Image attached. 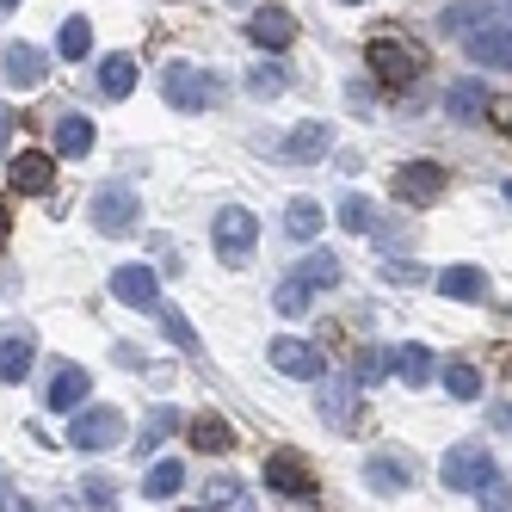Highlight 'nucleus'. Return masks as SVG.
<instances>
[{
  "label": "nucleus",
  "instance_id": "cd10ccee",
  "mask_svg": "<svg viewBox=\"0 0 512 512\" xmlns=\"http://www.w3.org/2000/svg\"><path fill=\"white\" fill-rule=\"evenodd\" d=\"M321 223H327V216H321V204H315V198H290L284 229L297 235V241H315V235H321Z\"/></svg>",
  "mask_w": 512,
  "mask_h": 512
},
{
  "label": "nucleus",
  "instance_id": "0eeeda50",
  "mask_svg": "<svg viewBox=\"0 0 512 512\" xmlns=\"http://www.w3.org/2000/svg\"><path fill=\"white\" fill-rule=\"evenodd\" d=\"M389 192L401 204H438V198H445V167H438V161H408V167H395Z\"/></svg>",
  "mask_w": 512,
  "mask_h": 512
},
{
  "label": "nucleus",
  "instance_id": "f3484780",
  "mask_svg": "<svg viewBox=\"0 0 512 512\" xmlns=\"http://www.w3.org/2000/svg\"><path fill=\"white\" fill-rule=\"evenodd\" d=\"M389 371L408 383V389H426V383L438 377V358H432V346L414 340V346H395V352H389Z\"/></svg>",
  "mask_w": 512,
  "mask_h": 512
},
{
  "label": "nucleus",
  "instance_id": "2eb2a0df",
  "mask_svg": "<svg viewBox=\"0 0 512 512\" xmlns=\"http://www.w3.org/2000/svg\"><path fill=\"white\" fill-rule=\"evenodd\" d=\"M112 297L130 303V309H155V303H161L155 266H118V272H112Z\"/></svg>",
  "mask_w": 512,
  "mask_h": 512
},
{
  "label": "nucleus",
  "instance_id": "9d476101",
  "mask_svg": "<svg viewBox=\"0 0 512 512\" xmlns=\"http://www.w3.org/2000/svg\"><path fill=\"white\" fill-rule=\"evenodd\" d=\"M266 488L290 494V500H315V469L297 457V451H272L266 457Z\"/></svg>",
  "mask_w": 512,
  "mask_h": 512
},
{
  "label": "nucleus",
  "instance_id": "f8f14e48",
  "mask_svg": "<svg viewBox=\"0 0 512 512\" xmlns=\"http://www.w3.org/2000/svg\"><path fill=\"white\" fill-rule=\"evenodd\" d=\"M266 358L278 364L284 377H297V383H321V371H327L321 352H315L309 340H290V334H284V340H272V346H266Z\"/></svg>",
  "mask_w": 512,
  "mask_h": 512
},
{
  "label": "nucleus",
  "instance_id": "5701e85b",
  "mask_svg": "<svg viewBox=\"0 0 512 512\" xmlns=\"http://www.w3.org/2000/svg\"><path fill=\"white\" fill-rule=\"evenodd\" d=\"M445 112H451L457 124H475V118L488 112V87H482V81H457V87L445 93Z\"/></svg>",
  "mask_w": 512,
  "mask_h": 512
},
{
  "label": "nucleus",
  "instance_id": "473e14b6",
  "mask_svg": "<svg viewBox=\"0 0 512 512\" xmlns=\"http://www.w3.org/2000/svg\"><path fill=\"white\" fill-rule=\"evenodd\" d=\"M488 19H494L488 7H445V13H438V31H445V38H469V31L488 25Z\"/></svg>",
  "mask_w": 512,
  "mask_h": 512
},
{
  "label": "nucleus",
  "instance_id": "ddd939ff",
  "mask_svg": "<svg viewBox=\"0 0 512 512\" xmlns=\"http://www.w3.org/2000/svg\"><path fill=\"white\" fill-rule=\"evenodd\" d=\"M364 488H371V494H408L414 488V463L395 457V451L364 457Z\"/></svg>",
  "mask_w": 512,
  "mask_h": 512
},
{
  "label": "nucleus",
  "instance_id": "4be33fe9",
  "mask_svg": "<svg viewBox=\"0 0 512 512\" xmlns=\"http://www.w3.org/2000/svg\"><path fill=\"white\" fill-rule=\"evenodd\" d=\"M438 290H445L451 303H482L488 297V272L482 266H451V272H438Z\"/></svg>",
  "mask_w": 512,
  "mask_h": 512
},
{
  "label": "nucleus",
  "instance_id": "ea45409f",
  "mask_svg": "<svg viewBox=\"0 0 512 512\" xmlns=\"http://www.w3.org/2000/svg\"><path fill=\"white\" fill-rule=\"evenodd\" d=\"M482 506L488 512H512V482H506V475H494V482L482 488Z\"/></svg>",
  "mask_w": 512,
  "mask_h": 512
},
{
  "label": "nucleus",
  "instance_id": "1a4fd4ad",
  "mask_svg": "<svg viewBox=\"0 0 512 512\" xmlns=\"http://www.w3.org/2000/svg\"><path fill=\"white\" fill-rule=\"evenodd\" d=\"M463 56L482 62V68H512V25H506V19L475 25L469 38H463Z\"/></svg>",
  "mask_w": 512,
  "mask_h": 512
},
{
  "label": "nucleus",
  "instance_id": "9b49d317",
  "mask_svg": "<svg viewBox=\"0 0 512 512\" xmlns=\"http://www.w3.org/2000/svg\"><path fill=\"white\" fill-rule=\"evenodd\" d=\"M247 38L260 50H290V44H297V19H290V7H272V0H266V7L247 13Z\"/></svg>",
  "mask_w": 512,
  "mask_h": 512
},
{
  "label": "nucleus",
  "instance_id": "39448f33",
  "mask_svg": "<svg viewBox=\"0 0 512 512\" xmlns=\"http://www.w3.org/2000/svg\"><path fill=\"white\" fill-rule=\"evenodd\" d=\"M68 445H75V451H112V445H124V414L118 408H81L75 420H68Z\"/></svg>",
  "mask_w": 512,
  "mask_h": 512
},
{
  "label": "nucleus",
  "instance_id": "de8ad7c7",
  "mask_svg": "<svg viewBox=\"0 0 512 512\" xmlns=\"http://www.w3.org/2000/svg\"><path fill=\"white\" fill-rule=\"evenodd\" d=\"M0 7H19V0H0Z\"/></svg>",
  "mask_w": 512,
  "mask_h": 512
},
{
  "label": "nucleus",
  "instance_id": "2f4dec72",
  "mask_svg": "<svg viewBox=\"0 0 512 512\" xmlns=\"http://www.w3.org/2000/svg\"><path fill=\"white\" fill-rule=\"evenodd\" d=\"M284 87H290V68H284V62H260V68L247 75V93H253V99H278Z\"/></svg>",
  "mask_w": 512,
  "mask_h": 512
},
{
  "label": "nucleus",
  "instance_id": "c03bdc74",
  "mask_svg": "<svg viewBox=\"0 0 512 512\" xmlns=\"http://www.w3.org/2000/svg\"><path fill=\"white\" fill-rule=\"evenodd\" d=\"M500 124H506V136H512V112H500Z\"/></svg>",
  "mask_w": 512,
  "mask_h": 512
},
{
  "label": "nucleus",
  "instance_id": "37998d69",
  "mask_svg": "<svg viewBox=\"0 0 512 512\" xmlns=\"http://www.w3.org/2000/svg\"><path fill=\"white\" fill-rule=\"evenodd\" d=\"M13 235V216H7V204H0V241H7Z\"/></svg>",
  "mask_w": 512,
  "mask_h": 512
},
{
  "label": "nucleus",
  "instance_id": "dca6fc26",
  "mask_svg": "<svg viewBox=\"0 0 512 512\" xmlns=\"http://www.w3.org/2000/svg\"><path fill=\"white\" fill-rule=\"evenodd\" d=\"M327 149H334V124H321V118L297 124V130L278 142V155H284V161H321Z\"/></svg>",
  "mask_w": 512,
  "mask_h": 512
},
{
  "label": "nucleus",
  "instance_id": "e433bc0d",
  "mask_svg": "<svg viewBox=\"0 0 512 512\" xmlns=\"http://www.w3.org/2000/svg\"><path fill=\"white\" fill-rule=\"evenodd\" d=\"M272 303H278V315H303V309H309V284H303V278H284Z\"/></svg>",
  "mask_w": 512,
  "mask_h": 512
},
{
  "label": "nucleus",
  "instance_id": "6e6552de",
  "mask_svg": "<svg viewBox=\"0 0 512 512\" xmlns=\"http://www.w3.org/2000/svg\"><path fill=\"white\" fill-rule=\"evenodd\" d=\"M44 75H50V56L38 44H7V50H0V81H7V87L31 93V87H44Z\"/></svg>",
  "mask_w": 512,
  "mask_h": 512
},
{
  "label": "nucleus",
  "instance_id": "b1692460",
  "mask_svg": "<svg viewBox=\"0 0 512 512\" xmlns=\"http://www.w3.org/2000/svg\"><path fill=\"white\" fill-rule=\"evenodd\" d=\"M297 278H303L309 290H327V284H340V278H346V272H340V253H327V247L303 253V260H297Z\"/></svg>",
  "mask_w": 512,
  "mask_h": 512
},
{
  "label": "nucleus",
  "instance_id": "79ce46f5",
  "mask_svg": "<svg viewBox=\"0 0 512 512\" xmlns=\"http://www.w3.org/2000/svg\"><path fill=\"white\" fill-rule=\"evenodd\" d=\"M7 142H13V105L0 99V149H7Z\"/></svg>",
  "mask_w": 512,
  "mask_h": 512
},
{
  "label": "nucleus",
  "instance_id": "4c0bfd02",
  "mask_svg": "<svg viewBox=\"0 0 512 512\" xmlns=\"http://www.w3.org/2000/svg\"><path fill=\"white\" fill-rule=\"evenodd\" d=\"M81 500H87V506H118V482H112V475H87V482H81Z\"/></svg>",
  "mask_w": 512,
  "mask_h": 512
},
{
  "label": "nucleus",
  "instance_id": "c756f323",
  "mask_svg": "<svg viewBox=\"0 0 512 512\" xmlns=\"http://www.w3.org/2000/svg\"><path fill=\"white\" fill-rule=\"evenodd\" d=\"M383 377H389V352H383V346H358V358H352V383L371 389V383H383Z\"/></svg>",
  "mask_w": 512,
  "mask_h": 512
},
{
  "label": "nucleus",
  "instance_id": "f03ea898",
  "mask_svg": "<svg viewBox=\"0 0 512 512\" xmlns=\"http://www.w3.org/2000/svg\"><path fill=\"white\" fill-rule=\"evenodd\" d=\"M364 62H371V75H377L389 93H408V87L426 75V56H420L408 38H371V44H364Z\"/></svg>",
  "mask_w": 512,
  "mask_h": 512
},
{
  "label": "nucleus",
  "instance_id": "393cba45",
  "mask_svg": "<svg viewBox=\"0 0 512 512\" xmlns=\"http://www.w3.org/2000/svg\"><path fill=\"white\" fill-rule=\"evenodd\" d=\"M130 87H136V56H105L99 62V93L105 99H130Z\"/></svg>",
  "mask_w": 512,
  "mask_h": 512
},
{
  "label": "nucleus",
  "instance_id": "aec40b11",
  "mask_svg": "<svg viewBox=\"0 0 512 512\" xmlns=\"http://www.w3.org/2000/svg\"><path fill=\"white\" fill-rule=\"evenodd\" d=\"M31 358H38V340H31L25 327L7 334V340H0V383H25L31 377Z\"/></svg>",
  "mask_w": 512,
  "mask_h": 512
},
{
  "label": "nucleus",
  "instance_id": "c9c22d12",
  "mask_svg": "<svg viewBox=\"0 0 512 512\" xmlns=\"http://www.w3.org/2000/svg\"><path fill=\"white\" fill-rule=\"evenodd\" d=\"M340 223H346L352 235H371V229H377V210H371V204H364V198L352 192V198L340 204Z\"/></svg>",
  "mask_w": 512,
  "mask_h": 512
},
{
  "label": "nucleus",
  "instance_id": "7ed1b4c3",
  "mask_svg": "<svg viewBox=\"0 0 512 512\" xmlns=\"http://www.w3.org/2000/svg\"><path fill=\"white\" fill-rule=\"evenodd\" d=\"M494 475H500V463L488 457V445H451L445 463H438V482L451 494H482Z\"/></svg>",
  "mask_w": 512,
  "mask_h": 512
},
{
  "label": "nucleus",
  "instance_id": "a19ab883",
  "mask_svg": "<svg viewBox=\"0 0 512 512\" xmlns=\"http://www.w3.org/2000/svg\"><path fill=\"white\" fill-rule=\"evenodd\" d=\"M0 512H31V500L13 494V482H0Z\"/></svg>",
  "mask_w": 512,
  "mask_h": 512
},
{
  "label": "nucleus",
  "instance_id": "c85d7f7f",
  "mask_svg": "<svg viewBox=\"0 0 512 512\" xmlns=\"http://www.w3.org/2000/svg\"><path fill=\"white\" fill-rule=\"evenodd\" d=\"M87 50H93V25H87V19H62V31H56V56L81 62Z\"/></svg>",
  "mask_w": 512,
  "mask_h": 512
},
{
  "label": "nucleus",
  "instance_id": "4468645a",
  "mask_svg": "<svg viewBox=\"0 0 512 512\" xmlns=\"http://www.w3.org/2000/svg\"><path fill=\"white\" fill-rule=\"evenodd\" d=\"M7 179H13V192L44 198V192L56 186V161H50L44 149H19V155H13V167H7Z\"/></svg>",
  "mask_w": 512,
  "mask_h": 512
},
{
  "label": "nucleus",
  "instance_id": "58836bf2",
  "mask_svg": "<svg viewBox=\"0 0 512 512\" xmlns=\"http://www.w3.org/2000/svg\"><path fill=\"white\" fill-rule=\"evenodd\" d=\"M204 500H210V512H216V506H229V512H235V506H241V482H235V475H216Z\"/></svg>",
  "mask_w": 512,
  "mask_h": 512
},
{
  "label": "nucleus",
  "instance_id": "20e7f679",
  "mask_svg": "<svg viewBox=\"0 0 512 512\" xmlns=\"http://www.w3.org/2000/svg\"><path fill=\"white\" fill-rule=\"evenodd\" d=\"M210 241H216V260H223V266H247L253 241H260V223H253V210L229 204V210H216V223H210Z\"/></svg>",
  "mask_w": 512,
  "mask_h": 512
},
{
  "label": "nucleus",
  "instance_id": "72a5a7b5",
  "mask_svg": "<svg viewBox=\"0 0 512 512\" xmlns=\"http://www.w3.org/2000/svg\"><path fill=\"white\" fill-rule=\"evenodd\" d=\"M445 389H451L457 401H475V395H482V371H475V364H463V358H451V364H445Z\"/></svg>",
  "mask_w": 512,
  "mask_h": 512
},
{
  "label": "nucleus",
  "instance_id": "412c9836",
  "mask_svg": "<svg viewBox=\"0 0 512 512\" xmlns=\"http://www.w3.org/2000/svg\"><path fill=\"white\" fill-rule=\"evenodd\" d=\"M87 149H93V118L87 112H56V155L81 161Z\"/></svg>",
  "mask_w": 512,
  "mask_h": 512
},
{
  "label": "nucleus",
  "instance_id": "49530a36",
  "mask_svg": "<svg viewBox=\"0 0 512 512\" xmlns=\"http://www.w3.org/2000/svg\"><path fill=\"white\" fill-rule=\"evenodd\" d=\"M186 512H210V506H186Z\"/></svg>",
  "mask_w": 512,
  "mask_h": 512
},
{
  "label": "nucleus",
  "instance_id": "a18cd8bd",
  "mask_svg": "<svg viewBox=\"0 0 512 512\" xmlns=\"http://www.w3.org/2000/svg\"><path fill=\"white\" fill-rule=\"evenodd\" d=\"M506 204H512V179H506Z\"/></svg>",
  "mask_w": 512,
  "mask_h": 512
},
{
  "label": "nucleus",
  "instance_id": "bb28decb",
  "mask_svg": "<svg viewBox=\"0 0 512 512\" xmlns=\"http://www.w3.org/2000/svg\"><path fill=\"white\" fill-rule=\"evenodd\" d=\"M179 488H186V463H173V457H161L149 475H142V494H149V500H167Z\"/></svg>",
  "mask_w": 512,
  "mask_h": 512
},
{
  "label": "nucleus",
  "instance_id": "a878e982",
  "mask_svg": "<svg viewBox=\"0 0 512 512\" xmlns=\"http://www.w3.org/2000/svg\"><path fill=\"white\" fill-rule=\"evenodd\" d=\"M155 321H161V334L179 346V352H198L204 340H198V327L186 321V309H173V303H155Z\"/></svg>",
  "mask_w": 512,
  "mask_h": 512
},
{
  "label": "nucleus",
  "instance_id": "a211bd4d",
  "mask_svg": "<svg viewBox=\"0 0 512 512\" xmlns=\"http://www.w3.org/2000/svg\"><path fill=\"white\" fill-rule=\"evenodd\" d=\"M87 389H93V377L81 371V364H62V371L50 377V414H75L87 401Z\"/></svg>",
  "mask_w": 512,
  "mask_h": 512
},
{
  "label": "nucleus",
  "instance_id": "f257e3e1",
  "mask_svg": "<svg viewBox=\"0 0 512 512\" xmlns=\"http://www.w3.org/2000/svg\"><path fill=\"white\" fill-rule=\"evenodd\" d=\"M161 99L173 105V112H210L216 99H223V81L210 75V68H192V62H167L161 68Z\"/></svg>",
  "mask_w": 512,
  "mask_h": 512
},
{
  "label": "nucleus",
  "instance_id": "6ab92c4d",
  "mask_svg": "<svg viewBox=\"0 0 512 512\" xmlns=\"http://www.w3.org/2000/svg\"><path fill=\"white\" fill-rule=\"evenodd\" d=\"M321 420L334 432H352L358 426V383H327L321 389Z\"/></svg>",
  "mask_w": 512,
  "mask_h": 512
},
{
  "label": "nucleus",
  "instance_id": "f704fd0d",
  "mask_svg": "<svg viewBox=\"0 0 512 512\" xmlns=\"http://www.w3.org/2000/svg\"><path fill=\"white\" fill-rule=\"evenodd\" d=\"M173 426H179V414H173V408H155V414H149V426H142V438H136V451L149 457V451L161 445V438H167Z\"/></svg>",
  "mask_w": 512,
  "mask_h": 512
},
{
  "label": "nucleus",
  "instance_id": "7c9ffc66",
  "mask_svg": "<svg viewBox=\"0 0 512 512\" xmlns=\"http://www.w3.org/2000/svg\"><path fill=\"white\" fill-rule=\"evenodd\" d=\"M192 445H198V451H229V445H235V432H229V420L198 414V420H192Z\"/></svg>",
  "mask_w": 512,
  "mask_h": 512
},
{
  "label": "nucleus",
  "instance_id": "423d86ee",
  "mask_svg": "<svg viewBox=\"0 0 512 512\" xmlns=\"http://www.w3.org/2000/svg\"><path fill=\"white\" fill-rule=\"evenodd\" d=\"M136 216H142V204H136L130 186H99L93 192V229L99 235H130Z\"/></svg>",
  "mask_w": 512,
  "mask_h": 512
},
{
  "label": "nucleus",
  "instance_id": "09e8293b",
  "mask_svg": "<svg viewBox=\"0 0 512 512\" xmlns=\"http://www.w3.org/2000/svg\"><path fill=\"white\" fill-rule=\"evenodd\" d=\"M346 7H358V0H346Z\"/></svg>",
  "mask_w": 512,
  "mask_h": 512
}]
</instances>
